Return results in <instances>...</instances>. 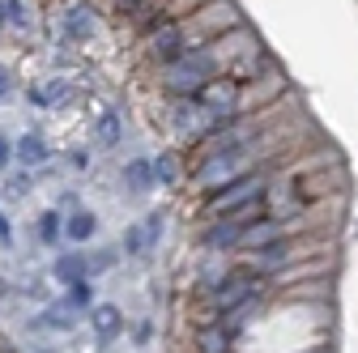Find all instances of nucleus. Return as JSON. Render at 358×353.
I'll return each instance as SVG.
<instances>
[{"mask_svg":"<svg viewBox=\"0 0 358 353\" xmlns=\"http://www.w3.org/2000/svg\"><path fill=\"white\" fill-rule=\"evenodd\" d=\"M196 47H205V43L192 34L188 22H158V26L150 30V38H145V56H150L154 64H171V60L188 56V52H196Z\"/></svg>","mask_w":358,"mask_h":353,"instance_id":"obj_2","label":"nucleus"},{"mask_svg":"<svg viewBox=\"0 0 358 353\" xmlns=\"http://www.w3.org/2000/svg\"><path fill=\"white\" fill-rule=\"evenodd\" d=\"M9 158H13V145H9L5 137H0V170H5V166H9Z\"/></svg>","mask_w":358,"mask_h":353,"instance_id":"obj_24","label":"nucleus"},{"mask_svg":"<svg viewBox=\"0 0 358 353\" xmlns=\"http://www.w3.org/2000/svg\"><path fill=\"white\" fill-rule=\"evenodd\" d=\"M94 132H99L103 145H120V137H124V132H120V115H111V111L99 115V128H94Z\"/></svg>","mask_w":358,"mask_h":353,"instance_id":"obj_20","label":"nucleus"},{"mask_svg":"<svg viewBox=\"0 0 358 353\" xmlns=\"http://www.w3.org/2000/svg\"><path fill=\"white\" fill-rule=\"evenodd\" d=\"M0 26H5V9H0Z\"/></svg>","mask_w":358,"mask_h":353,"instance_id":"obj_28","label":"nucleus"},{"mask_svg":"<svg viewBox=\"0 0 358 353\" xmlns=\"http://www.w3.org/2000/svg\"><path fill=\"white\" fill-rule=\"evenodd\" d=\"M256 311H260V294H252V298H243L239 306H231V311H227V315H222V320H217L213 328H217L222 336H227V340L235 345V340L243 336V328L252 324V315H256Z\"/></svg>","mask_w":358,"mask_h":353,"instance_id":"obj_7","label":"nucleus"},{"mask_svg":"<svg viewBox=\"0 0 358 353\" xmlns=\"http://www.w3.org/2000/svg\"><path fill=\"white\" fill-rule=\"evenodd\" d=\"M94 230H99V217L90 213V209H77L69 222H64V234L73 239V243H85V239H94Z\"/></svg>","mask_w":358,"mask_h":353,"instance_id":"obj_11","label":"nucleus"},{"mask_svg":"<svg viewBox=\"0 0 358 353\" xmlns=\"http://www.w3.org/2000/svg\"><path fill=\"white\" fill-rule=\"evenodd\" d=\"M171 111H175V132H179V141L201 145L209 132H217V123L196 107V98H171Z\"/></svg>","mask_w":358,"mask_h":353,"instance_id":"obj_6","label":"nucleus"},{"mask_svg":"<svg viewBox=\"0 0 358 353\" xmlns=\"http://www.w3.org/2000/svg\"><path fill=\"white\" fill-rule=\"evenodd\" d=\"M30 98H34L38 107H64V103L73 98V90H69L64 81H48V85H43V90H34Z\"/></svg>","mask_w":358,"mask_h":353,"instance_id":"obj_16","label":"nucleus"},{"mask_svg":"<svg viewBox=\"0 0 358 353\" xmlns=\"http://www.w3.org/2000/svg\"><path fill=\"white\" fill-rule=\"evenodd\" d=\"M56 277H60L64 285H73V281H90V273H85V255H77V251L60 255V260H56Z\"/></svg>","mask_w":358,"mask_h":353,"instance_id":"obj_13","label":"nucleus"},{"mask_svg":"<svg viewBox=\"0 0 358 353\" xmlns=\"http://www.w3.org/2000/svg\"><path fill=\"white\" fill-rule=\"evenodd\" d=\"M264 285H260V277H252V273H227L213 290H209V320H201V328H209V324H217L222 315L231 311V306H239L243 298H252V294H260Z\"/></svg>","mask_w":358,"mask_h":353,"instance_id":"obj_3","label":"nucleus"},{"mask_svg":"<svg viewBox=\"0 0 358 353\" xmlns=\"http://www.w3.org/2000/svg\"><path fill=\"white\" fill-rule=\"evenodd\" d=\"M294 230H303V222H290V217H256V222L239 234V251H260V247H273V243H282L286 234H294Z\"/></svg>","mask_w":358,"mask_h":353,"instance_id":"obj_5","label":"nucleus"},{"mask_svg":"<svg viewBox=\"0 0 358 353\" xmlns=\"http://www.w3.org/2000/svg\"><path fill=\"white\" fill-rule=\"evenodd\" d=\"M150 166H154V183H162V188H175L179 183V166H175L171 153H158Z\"/></svg>","mask_w":358,"mask_h":353,"instance_id":"obj_17","label":"nucleus"},{"mask_svg":"<svg viewBox=\"0 0 358 353\" xmlns=\"http://www.w3.org/2000/svg\"><path fill=\"white\" fill-rule=\"evenodd\" d=\"M9 90H13V81H9V73H5V68H0V98H5Z\"/></svg>","mask_w":358,"mask_h":353,"instance_id":"obj_26","label":"nucleus"},{"mask_svg":"<svg viewBox=\"0 0 358 353\" xmlns=\"http://www.w3.org/2000/svg\"><path fill=\"white\" fill-rule=\"evenodd\" d=\"M273 192V183H268V174L264 170H252V174H243V179H235V183H227V188H217V192H209V217H227V213H235V209H248V204H264V196Z\"/></svg>","mask_w":358,"mask_h":353,"instance_id":"obj_1","label":"nucleus"},{"mask_svg":"<svg viewBox=\"0 0 358 353\" xmlns=\"http://www.w3.org/2000/svg\"><path fill=\"white\" fill-rule=\"evenodd\" d=\"M94 302V285L90 281H73L69 285V306H90Z\"/></svg>","mask_w":358,"mask_h":353,"instance_id":"obj_23","label":"nucleus"},{"mask_svg":"<svg viewBox=\"0 0 358 353\" xmlns=\"http://www.w3.org/2000/svg\"><path fill=\"white\" fill-rule=\"evenodd\" d=\"M64 30H69V38H90V34H94V9H85V5L69 9Z\"/></svg>","mask_w":358,"mask_h":353,"instance_id":"obj_14","label":"nucleus"},{"mask_svg":"<svg viewBox=\"0 0 358 353\" xmlns=\"http://www.w3.org/2000/svg\"><path fill=\"white\" fill-rule=\"evenodd\" d=\"M154 243H150V234H145V226H128L124 230V255H145Z\"/></svg>","mask_w":358,"mask_h":353,"instance_id":"obj_18","label":"nucleus"},{"mask_svg":"<svg viewBox=\"0 0 358 353\" xmlns=\"http://www.w3.org/2000/svg\"><path fill=\"white\" fill-rule=\"evenodd\" d=\"M0 9H5V22H9L13 30H30V17H26V5H22V0H5Z\"/></svg>","mask_w":358,"mask_h":353,"instance_id":"obj_22","label":"nucleus"},{"mask_svg":"<svg viewBox=\"0 0 358 353\" xmlns=\"http://www.w3.org/2000/svg\"><path fill=\"white\" fill-rule=\"evenodd\" d=\"M13 153L22 158V166H38V162H48L52 158V149H48V141L38 137V132H26V137L13 145Z\"/></svg>","mask_w":358,"mask_h":353,"instance_id":"obj_10","label":"nucleus"},{"mask_svg":"<svg viewBox=\"0 0 358 353\" xmlns=\"http://www.w3.org/2000/svg\"><path fill=\"white\" fill-rule=\"evenodd\" d=\"M150 336H154V328H150V320H145V324H137V340H141V345H145V340H150Z\"/></svg>","mask_w":358,"mask_h":353,"instance_id":"obj_25","label":"nucleus"},{"mask_svg":"<svg viewBox=\"0 0 358 353\" xmlns=\"http://www.w3.org/2000/svg\"><path fill=\"white\" fill-rule=\"evenodd\" d=\"M90 328H94L99 340H115V336L124 332L120 306H111V302H94V306H90Z\"/></svg>","mask_w":358,"mask_h":353,"instance_id":"obj_8","label":"nucleus"},{"mask_svg":"<svg viewBox=\"0 0 358 353\" xmlns=\"http://www.w3.org/2000/svg\"><path fill=\"white\" fill-rule=\"evenodd\" d=\"M38 328H52V332H73L77 320H73V306L60 302V306H48V311L38 315Z\"/></svg>","mask_w":358,"mask_h":353,"instance_id":"obj_12","label":"nucleus"},{"mask_svg":"<svg viewBox=\"0 0 358 353\" xmlns=\"http://www.w3.org/2000/svg\"><path fill=\"white\" fill-rule=\"evenodd\" d=\"M115 5H124V9H128V5H141V0H115Z\"/></svg>","mask_w":358,"mask_h":353,"instance_id":"obj_27","label":"nucleus"},{"mask_svg":"<svg viewBox=\"0 0 358 353\" xmlns=\"http://www.w3.org/2000/svg\"><path fill=\"white\" fill-rule=\"evenodd\" d=\"M201 5H209V0H166V5L154 13V26L158 22H184V13H196Z\"/></svg>","mask_w":358,"mask_h":353,"instance_id":"obj_15","label":"nucleus"},{"mask_svg":"<svg viewBox=\"0 0 358 353\" xmlns=\"http://www.w3.org/2000/svg\"><path fill=\"white\" fill-rule=\"evenodd\" d=\"M196 107L222 128V123H231V119H239V81H231V77H213L205 90L196 94Z\"/></svg>","mask_w":358,"mask_h":353,"instance_id":"obj_4","label":"nucleus"},{"mask_svg":"<svg viewBox=\"0 0 358 353\" xmlns=\"http://www.w3.org/2000/svg\"><path fill=\"white\" fill-rule=\"evenodd\" d=\"M124 183H128V192L145 196V192L154 188V166H150L145 158H132V162L124 166Z\"/></svg>","mask_w":358,"mask_h":353,"instance_id":"obj_9","label":"nucleus"},{"mask_svg":"<svg viewBox=\"0 0 358 353\" xmlns=\"http://www.w3.org/2000/svg\"><path fill=\"white\" fill-rule=\"evenodd\" d=\"M227 349H231V340L222 336L213 324H209V328H201V353H227Z\"/></svg>","mask_w":358,"mask_h":353,"instance_id":"obj_21","label":"nucleus"},{"mask_svg":"<svg viewBox=\"0 0 358 353\" xmlns=\"http://www.w3.org/2000/svg\"><path fill=\"white\" fill-rule=\"evenodd\" d=\"M60 234H64V222H60V213H56V209H48V213L38 217V239L52 247V243H56Z\"/></svg>","mask_w":358,"mask_h":353,"instance_id":"obj_19","label":"nucleus"}]
</instances>
